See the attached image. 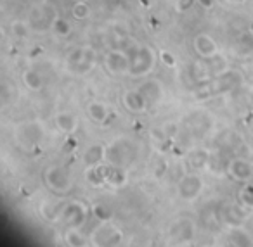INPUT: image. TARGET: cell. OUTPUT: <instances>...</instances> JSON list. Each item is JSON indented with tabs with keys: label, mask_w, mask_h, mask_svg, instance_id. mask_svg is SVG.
I'll return each mask as SVG.
<instances>
[{
	"label": "cell",
	"mask_w": 253,
	"mask_h": 247,
	"mask_svg": "<svg viewBox=\"0 0 253 247\" xmlns=\"http://www.w3.org/2000/svg\"><path fill=\"white\" fill-rule=\"evenodd\" d=\"M245 83V76L241 71L236 70H224L213 78H210L205 83H200V88L196 90L198 99H208L215 97V95L227 94V92L234 90V88L241 87Z\"/></svg>",
	"instance_id": "6da1fadb"
},
{
	"label": "cell",
	"mask_w": 253,
	"mask_h": 247,
	"mask_svg": "<svg viewBox=\"0 0 253 247\" xmlns=\"http://www.w3.org/2000/svg\"><path fill=\"white\" fill-rule=\"evenodd\" d=\"M137 157V145L130 139H116L106 145V163L113 166L128 168Z\"/></svg>",
	"instance_id": "7a4b0ae2"
},
{
	"label": "cell",
	"mask_w": 253,
	"mask_h": 247,
	"mask_svg": "<svg viewBox=\"0 0 253 247\" xmlns=\"http://www.w3.org/2000/svg\"><path fill=\"white\" fill-rule=\"evenodd\" d=\"M128 52V57H130V76H148L156 66V52L153 47L149 45H135L132 47Z\"/></svg>",
	"instance_id": "3957f363"
},
{
	"label": "cell",
	"mask_w": 253,
	"mask_h": 247,
	"mask_svg": "<svg viewBox=\"0 0 253 247\" xmlns=\"http://www.w3.org/2000/svg\"><path fill=\"white\" fill-rule=\"evenodd\" d=\"M43 181H45L47 188L56 195H64L71 190L73 181H71V175L66 166L63 164H50L43 171Z\"/></svg>",
	"instance_id": "277c9868"
},
{
	"label": "cell",
	"mask_w": 253,
	"mask_h": 247,
	"mask_svg": "<svg viewBox=\"0 0 253 247\" xmlns=\"http://www.w3.org/2000/svg\"><path fill=\"white\" fill-rule=\"evenodd\" d=\"M123 239H125L123 232L116 225H113L111 219L109 221H99V225L88 235V240H90L92 246H99V247L120 246L123 242Z\"/></svg>",
	"instance_id": "5b68a950"
},
{
	"label": "cell",
	"mask_w": 253,
	"mask_h": 247,
	"mask_svg": "<svg viewBox=\"0 0 253 247\" xmlns=\"http://www.w3.org/2000/svg\"><path fill=\"white\" fill-rule=\"evenodd\" d=\"M14 137L18 140V143L25 149H32L37 147L45 137V128L40 121L37 119H30V121H23L16 126Z\"/></svg>",
	"instance_id": "8992f818"
},
{
	"label": "cell",
	"mask_w": 253,
	"mask_h": 247,
	"mask_svg": "<svg viewBox=\"0 0 253 247\" xmlns=\"http://www.w3.org/2000/svg\"><path fill=\"white\" fill-rule=\"evenodd\" d=\"M95 66V50L92 47H77L68 56V70L75 74H87Z\"/></svg>",
	"instance_id": "52a82bcc"
},
{
	"label": "cell",
	"mask_w": 253,
	"mask_h": 247,
	"mask_svg": "<svg viewBox=\"0 0 253 247\" xmlns=\"http://www.w3.org/2000/svg\"><path fill=\"white\" fill-rule=\"evenodd\" d=\"M88 208L82 201H66L61 211V221L68 228H82L87 221Z\"/></svg>",
	"instance_id": "ba28073f"
},
{
	"label": "cell",
	"mask_w": 253,
	"mask_h": 247,
	"mask_svg": "<svg viewBox=\"0 0 253 247\" xmlns=\"http://www.w3.org/2000/svg\"><path fill=\"white\" fill-rule=\"evenodd\" d=\"M203 185H205L203 178L196 171H191V173L184 175L179 180V183H177V194L186 202L196 201L201 195V192H203Z\"/></svg>",
	"instance_id": "9c48e42d"
},
{
	"label": "cell",
	"mask_w": 253,
	"mask_h": 247,
	"mask_svg": "<svg viewBox=\"0 0 253 247\" xmlns=\"http://www.w3.org/2000/svg\"><path fill=\"white\" fill-rule=\"evenodd\" d=\"M104 68L113 76H123L130 73V57L128 52H123L120 49L109 50L104 56Z\"/></svg>",
	"instance_id": "30bf717a"
},
{
	"label": "cell",
	"mask_w": 253,
	"mask_h": 247,
	"mask_svg": "<svg viewBox=\"0 0 253 247\" xmlns=\"http://www.w3.org/2000/svg\"><path fill=\"white\" fill-rule=\"evenodd\" d=\"M169 235L172 239V242L175 244H187L194 239L196 235V226H194V221L187 216H180L175 221L170 225L169 228Z\"/></svg>",
	"instance_id": "8fae6325"
},
{
	"label": "cell",
	"mask_w": 253,
	"mask_h": 247,
	"mask_svg": "<svg viewBox=\"0 0 253 247\" xmlns=\"http://www.w3.org/2000/svg\"><path fill=\"white\" fill-rule=\"evenodd\" d=\"M184 126H186V132L189 133L194 139H203L205 135H208V132L213 126V121H211L210 114L207 112H194V114H189L184 121Z\"/></svg>",
	"instance_id": "7c38bea8"
},
{
	"label": "cell",
	"mask_w": 253,
	"mask_h": 247,
	"mask_svg": "<svg viewBox=\"0 0 253 247\" xmlns=\"http://www.w3.org/2000/svg\"><path fill=\"white\" fill-rule=\"evenodd\" d=\"M225 171L232 180L241 181V183H246L253 178V164L248 159H243V157H232L227 163Z\"/></svg>",
	"instance_id": "4fadbf2b"
},
{
	"label": "cell",
	"mask_w": 253,
	"mask_h": 247,
	"mask_svg": "<svg viewBox=\"0 0 253 247\" xmlns=\"http://www.w3.org/2000/svg\"><path fill=\"white\" fill-rule=\"evenodd\" d=\"M193 49L201 59H211L218 56V45L210 35L207 33H198L193 38Z\"/></svg>",
	"instance_id": "5bb4252c"
},
{
	"label": "cell",
	"mask_w": 253,
	"mask_h": 247,
	"mask_svg": "<svg viewBox=\"0 0 253 247\" xmlns=\"http://www.w3.org/2000/svg\"><path fill=\"white\" fill-rule=\"evenodd\" d=\"M87 116L92 123L99 126H106L109 125V121L113 119V112L104 102H99V101H94L87 106Z\"/></svg>",
	"instance_id": "9a60e30c"
},
{
	"label": "cell",
	"mask_w": 253,
	"mask_h": 247,
	"mask_svg": "<svg viewBox=\"0 0 253 247\" xmlns=\"http://www.w3.org/2000/svg\"><path fill=\"white\" fill-rule=\"evenodd\" d=\"M122 102H123V106L128 109V111L135 112V114H139V112H144L146 109H148V104H149V102L146 101L144 95L141 94V90H139V88H135V90L123 92Z\"/></svg>",
	"instance_id": "2e32d148"
},
{
	"label": "cell",
	"mask_w": 253,
	"mask_h": 247,
	"mask_svg": "<svg viewBox=\"0 0 253 247\" xmlns=\"http://www.w3.org/2000/svg\"><path fill=\"white\" fill-rule=\"evenodd\" d=\"M139 90H141V94L146 97V101L149 102V104H158L160 101L163 99V95H165V90H163V85L160 83L156 78H151V80H146L142 81L141 85H139Z\"/></svg>",
	"instance_id": "e0dca14e"
},
{
	"label": "cell",
	"mask_w": 253,
	"mask_h": 247,
	"mask_svg": "<svg viewBox=\"0 0 253 247\" xmlns=\"http://www.w3.org/2000/svg\"><path fill=\"white\" fill-rule=\"evenodd\" d=\"M210 150L205 149V147H196L187 154L186 161H187V168L191 171H201L205 168H208L210 164Z\"/></svg>",
	"instance_id": "ac0fdd59"
},
{
	"label": "cell",
	"mask_w": 253,
	"mask_h": 247,
	"mask_svg": "<svg viewBox=\"0 0 253 247\" xmlns=\"http://www.w3.org/2000/svg\"><path fill=\"white\" fill-rule=\"evenodd\" d=\"M54 125H56V128L59 130L61 133H64V135H71V133L77 132L78 119H77V116H75L73 112L61 111V112H57V114L54 116Z\"/></svg>",
	"instance_id": "d6986e66"
},
{
	"label": "cell",
	"mask_w": 253,
	"mask_h": 247,
	"mask_svg": "<svg viewBox=\"0 0 253 247\" xmlns=\"http://www.w3.org/2000/svg\"><path fill=\"white\" fill-rule=\"evenodd\" d=\"M106 170H108V163L97 164V166H88L85 170V180L90 187H104L106 185Z\"/></svg>",
	"instance_id": "ffe728a7"
},
{
	"label": "cell",
	"mask_w": 253,
	"mask_h": 247,
	"mask_svg": "<svg viewBox=\"0 0 253 247\" xmlns=\"http://www.w3.org/2000/svg\"><path fill=\"white\" fill-rule=\"evenodd\" d=\"M128 180V175H126V168H120V166H113L108 163V170H106V185L109 187L120 188L126 183Z\"/></svg>",
	"instance_id": "44dd1931"
},
{
	"label": "cell",
	"mask_w": 253,
	"mask_h": 247,
	"mask_svg": "<svg viewBox=\"0 0 253 247\" xmlns=\"http://www.w3.org/2000/svg\"><path fill=\"white\" fill-rule=\"evenodd\" d=\"M106 159V145L102 143H92L85 149V154H84V163L85 166H97L101 164L102 161Z\"/></svg>",
	"instance_id": "7402d4cb"
},
{
	"label": "cell",
	"mask_w": 253,
	"mask_h": 247,
	"mask_svg": "<svg viewBox=\"0 0 253 247\" xmlns=\"http://www.w3.org/2000/svg\"><path fill=\"white\" fill-rule=\"evenodd\" d=\"M234 50L239 56H250L253 52V33L252 32H245L236 38L234 43Z\"/></svg>",
	"instance_id": "603a6c76"
},
{
	"label": "cell",
	"mask_w": 253,
	"mask_h": 247,
	"mask_svg": "<svg viewBox=\"0 0 253 247\" xmlns=\"http://www.w3.org/2000/svg\"><path fill=\"white\" fill-rule=\"evenodd\" d=\"M23 83H25V87L28 88V90L39 92V90H42V87H43V78L39 71L26 70L25 73H23Z\"/></svg>",
	"instance_id": "cb8c5ba5"
},
{
	"label": "cell",
	"mask_w": 253,
	"mask_h": 247,
	"mask_svg": "<svg viewBox=\"0 0 253 247\" xmlns=\"http://www.w3.org/2000/svg\"><path fill=\"white\" fill-rule=\"evenodd\" d=\"M63 201H47L43 202V206H40V211L50 221H56V219H61V211H63Z\"/></svg>",
	"instance_id": "d4e9b609"
},
{
	"label": "cell",
	"mask_w": 253,
	"mask_h": 247,
	"mask_svg": "<svg viewBox=\"0 0 253 247\" xmlns=\"http://www.w3.org/2000/svg\"><path fill=\"white\" fill-rule=\"evenodd\" d=\"M64 240H66L68 246L71 247H84L87 246V237L82 233L80 228H68L64 233Z\"/></svg>",
	"instance_id": "484cf974"
},
{
	"label": "cell",
	"mask_w": 253,
	"mask_h": 247,
	"mask_svg": "<svg viewBox=\"0 0 253 247\" xmlns=\"http://www.w3.org/2000/svg\"><path fill=\"white\" fill-rule=\"evenodd\" d=\"M71 16L75 19H78V21H84V19H87L90 16V5L87 2H84V0H78L71 7Z\"/></svg>",
	"instance_id": "4316f807"
},
{
	"label": "cell",
	"mask_w": 253,
	"mask_h": 247,
	"mask_svg": "<svg viewBox=\"0 0 253 247\" xmlns=\"http://www.w3.org/2000/svg\"><path fill=\"white\" fill-rule=\"evenodd\" d=\"M52 30L54 33H56L57 36H68L71 33V26L70 23L66 21V19H54L52 23Z\"/></svg>",
	"instance_id": "83f0119b"
},
{
	"label": "cell",
	"mask_w": 253,
	"mask_h": 247,
	"mask_svg": "<svg viewBox=\"0 0 253 247\" xmlns=\"http://www.w3.org/2000/svg\"><path fill=\"white\" fill-rule=\"evenodd\" d=\"M239 202L253 211V185H245L239 192Z\"/></svg>",
	"instance_id": "f1b7e54d"
},
{
	"label": "cell",
	"mask_w": 253,
	"mask_h": 247,
	"mask_svg": "<svg viewBox=\"0 0 253 247\" xmlns=\"http://www.w3.org/2000/svg\"><path fill=\"white\" fill-rule=\"evenodd\" d=\"M92 212H94V216L99 219V221H109V219H111V209L104 204L94 206V208H92Z\"/></svg>",
	"instance_id": "f546056e"
},
{
	"label": "cell",
	"mask_w": 253,
	"mask_h": 247,
	"mask_svg": "<svg viewBox=\"0 0 253 247\" xmlns=\"http://www.w3.org/2000/svg\"><path fill=\"white\" fill-rule=\"evenodd\" d=\"M11 30L16 36H19V38H26V36H28V26H26V23H23V21H14L11 25Z\"/></svg>",
	"instance_id": "4dcf8cb0"
},
{
	"label": "cell",
	"mask_w": 253,
	"mask_h": 247,
	"mask_svg": "<svg viewBox=\"0 0 253 247\" xmlns=\"http://www.w3.org/2000/svg\"><path fill=\"white\" fill-rule=\"evenodd\" d=\"M194 4H198V0H179V2H177V9H179L180 12H187L194 7Z\"/></svg>",
	"instance_id": "1f68e13d"
},
{
	"label": "cell",
	"mask_w": 253,
	"mask_h": 247,
	"mask_svg": "<svg viewBox=\"0 0 253 247\" xmlns=\"http://www.w3.org/2000/svg\"><path fill=\"white\" fill-rule=\"evenodd\" d=\"M162 59H163V63L167 64V66H175V59L172 57V54H169V52H163L162 54Z\"/></svg>",
	"instance_id": "d6a6232c"
},
{
	"label": "cell",
	"mask_w": 253,
	"mask_h": 247,
	"mask_svg": "<svg viewBox=\"0 0 253 247\" xmlns=\"http://www.w3.org/2000/svg\"><path fill=\"white\" fill-rule=\"evenodd\" d=\"M198 5H201L203 9H211L213 7V0H198Z\"/></svg>",
	"instance_id": "836d02e7"
},
{
	"label": "cell",
	"mask_w": 253,
	"mask_h": 247,
	"mask_svg": "<svg viewBox=\"0 0 253 247\" xmlns=\"http://www.w3.org/2000/svg\"><path fill=\"white\" fill-rule=\"evenodd\" d=\"M248 99H250V102L253 104V87H250V90H248Z\"/></svg>",
	"instance_id": "e575fe53"
}]
</instances>
